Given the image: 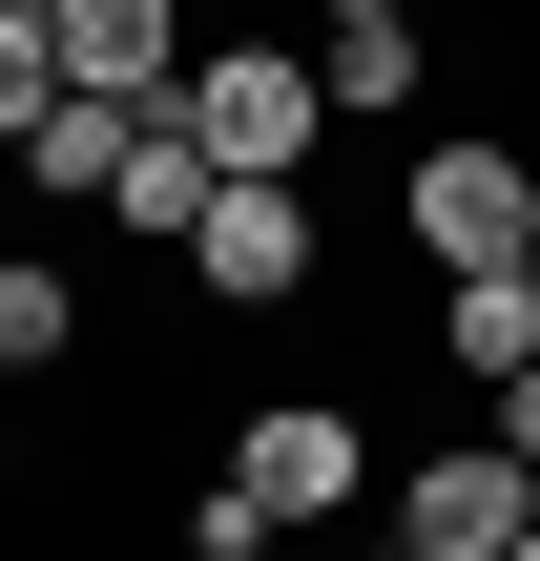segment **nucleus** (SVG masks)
<instances>
[{
	"instance_id": "423d86ee",
	"label": "nucleus",
	"mask_w": 540,
	"mask_h": 561,
	"mask_svg": "<svg viewBox=\"0 0 540 561\" xmlns=\"http://www.w3.org/2000/svg\"><path fill=\"white\" fill-rule=\"evenodd\" d=\"M62 21V83H104V104H187V0H42Z\"/></svg>"
},
{
	"instance_id": "0eeeda50",
	"label": "nucleus",
	"mask_w": 540,
	"mask_h": 561,
	"mask_svg": "<svg viewBox=\"0 0 540 561\" xmlns=\"http://www.w3.org/2000/svg\"><path fill=\"white\" fill-rule=\"evenodd\" d=\"M125 146H146V104H104V83H62V104H42V125H21L0 167H21L42 208H104V187H125Z\"/></svg>"
},
{
	"instance_id": "dca6fc26",
	"label": "nucleus",
	"mask_w": 540,
	"mask_h": 561,
	"mask_svg": "<svg viewBox=\"0 0 540 561\" xmlns=\"http://www.w3.org/2000/svg\"><path fill=\"white\" fill-rule=\"evenodd\" d=\"M333 21H395V0H333Z\"/></svg>"
},
{
	"instance_id": "20e7f679",
	"label": "nucleus",
	"mask_w": 540,
	"mask_h": 561,
	"mask_svg": "<svg viewBox=\"0 0 540 561\" xmlns=\"http://www.w3.org/2000/svg\"><path fill=\"white\" fill-rule=\"evenodd\" d=\"M229 479H250V500H271L291 541H333V520L375 500V437H354L333 396H250V437H229Z\"/></svg>"
},
{
	"instance_id": "2eb2a0df",
	"label": "nucleus",
	"mask_w": 540,
	"mask_h": 561,
	"mask_svg": "<svg viewBox=\"0 0 540 561\" xmlns=\"http://www.w3.org/2000/svg\"><path fill=\"white\" fill-rule=\"evenodd\" d=\"M312 561H333V541H312ZM375 561H437V541H375Z\"/></svg>"
},
{
	"instance_id": "a211bd4d",
	"label": "nucleus",
	"mask_w": 540,
	"mask_h": 561,
	"mask_svg": "<svg viewBox=\"0 0 540 561\" xmlns=\"http://www.w3.org/2000/svg\"><path fill=\"white\" fill-rule=\"evenodd\" d=\"M520 271H540V250H520Z\"/></svg>"
},
{
	"instance_id": "f3484780",
	"label": "nucleus",
	"mask_w": 540,
	"mask_h": 561,
	"mask_svg": "<svg viewBox=\"0 0 540 561\" xmlns=\"http://www.w3.org/2000/svg\"><path fill=\"white\" fill-rule=\"evenodd\" d=\"M499 561H540V520H520V541H499Z\"/></svg>"
},
{
	"instance_id": "39448f33",
	"label": "nucleus",
	"mask_w": 540,
	"mask_h": 561,
	"mask_svg": "<svg viewBox=\"0 0 540 561\" xmlns=\"http://www.w3.org/2000/svg\"><path fill=\"white\" fill-rule=\"evenodd\" d=\"M520 520H540V458L499 437V416H479V437H437V458L395 479V541H437V561H499Z\"/></svg>"
},
{
	"instance_id": "f03ea898",
	"label": "nucleus",
	"mask_w": 540,
	"mask_h": 561,
	"mask_svg": "<svg viewBox=\"0 0 540 561\" xmlns=\"http://www.w3.org/2000/svg\"><path fill=\"white\" fill-rule=\"evenodd\" d=\"M312 250H333V229H312V167H229L208 229H187V291H208V312H291Z\"/></svg>"
},
{
	"instance_id": "f257e3e1",
	"label": "nucleus",
	"mask_w": 540,
	"mask_h": 561,
	"mask_svg": "<svg viewBox=\"0 0 540 561\" xmlns=\"http://www.w3.org/2000/svg\"><path fill=\"white\" fill-rule=\"evenodd\" d=\"M395 229H416L437 271H520V250H540V167L499 146V125H437L416 187H395Z\"/></svg>"
},
{
	"instance_id": "7ed1b4c3",
	"label": "nucleus",
	"mask_w": 540,
	"mask_h": 561,
	"mask_svg": "<svg viewBox=\"0 0 540 561\" xmlns=\"http://www.w3.org/2000/svg\"><path fill=\"white\" fill-rule=\"evenodd\" d=\"M312 104H333L312 42H208V62H187V146H208V167H312Z\"/></svg>"
},
{
	"instance_id": "f8f14e48",
	"label": "nucleus",
	"mask_w": 540,
	"mask_h": 561,
	"mask_svg": "<svg viewBox=\"0 0 540 561\" xmlns=\"http://www.w3.org/2000/svg\"><path fill=\"white\" fill-rule=\"evenodd\" d=\"M42 104H62V21H42V0H0V146H21Z\"/></svg>"
},
{
	"instance_id": "ddd939ff",
	"label": "nucleus",
	"mask_w": 540,
	"mask_h": 561,
	"mask_svg": "<svg viewBox=\"0 0 540 561\" xmlns=\"http://www.w3.org/2000/svg\"><path fill=\"white\" fill-rule=\"evenodd\" d=\"M166 541H187V561H291V520H271V500H250V479H208V500H187V520H166Z\"/></svg>"
},
{
	"instance_id": "4468645a",
	"label": "nucleus",
	"mask_w": 540,
	"mask_h": 561,
	"mask_svg": "<svg viewBox=\"0 0 540 561\" xmlns=\"http://www.w3.org/2000/svg\"><path fill=\"white\" fill-rule=\"evenodd\" d=\"M479 416H499V437H520V458H540V354H520V375H499V396H479Z\"/></svg>"
},
{
	"instance_id": "6e6552de",
	"label": "nucleus",
	"mask_w": 540,
	"mask_h": 561,
	"mask_svg": "<svg viewBox=\"0 0 540 561\" xmlns=\"http://www.w3.org/2000/svg\"><path fill=\"white\" fill-rule=\"evenodd\" d=\"M208 187H229V167L187 146V104H146V146H125V187H104V229H146V250H187V229H208Z\"/></svg>"
},
{
	"instance_id": "9b49d317",
	"label": "nucleus",
	"mask_w": 540,
	"mask_h": 561,
	"mask_svg": "<svg viewBox=\"0 0 540 561\" xmlns=\"http://www.w3.org/2000/svg\"><path fill=\"white\" fill-rule=\"evenodd\" d=\"M312 83H333V104H375V125H395V104H416V83H437V21H416V0H395V21H333V62H312Z\"/></svg>"
},
{
	"instance_id": "1a4fd4ad",
	"label": "nucleus",
	"mask_w": 540,
	"mask_h": 561,
	"mask_svg": "<svg viewBox=\"0 0 540 561\" xmlns=\"http://www.w3.org/2000/svg\"><path fill=\"white\" fill-rule=\"evenodd\" d=\"M437 354H458V396H499L540 354V271H437Z\"/></svg>"
},
{
	"instance_id": "9d476101",
	"label": "nucleus",
	"mask_w": 540,
	"mask_h": 561,
	"mask_svg": "<svg viewBox=\"0 0 540 561\" xmlns=\"http://www.w3.org/2000/svg\"><path fill=\"white\" fill-rule=\"evenodd\" d=\"M62 354H83V271H62V250H0V396L62 375Z\"/></svg>"
}]
</instances>
